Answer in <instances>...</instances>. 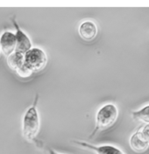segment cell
Here are the masks:
<instances>
[{"instance_id": "cell-5", "label": "cell", "mask_w": 149, "mask_h": 154, "mask_svg": "<svg viewBox=\"0 0 149 154\" xmlns=\"http://www.w3.org/2000/svg\"><path fill=\"white\" fill-rule=\"evenodd\" d=\"M12 24L14 27L16 28V53H20L22 54H25L27 51H29L32 48V43L29 37L20 28V26L16 22L15 19H12Z\"/></svg>"}, {"instance_id": "cell-12", "label": "cell", "mask_w": 149, "mask_h": 154, "mask_svg": "<svg viewBox=\"0 0 149 154\" xmlns=\"http://www.w3.org/2000/svg\"><path fill=\"white\" fill-rule=\"evenodd\" d=\"M0 51H1V49H0Z\"/></svg>"}, {"instance_id": "cell-1", "label": "cell", "mask_w": 149, "mask_h": 154, "mask_svg": "<svg viewBox=\"0 0 149 154\" xmlns=\"http://www.w3.org/2000/svg\"><path fill=\"white\" fill-rule=\"evenodd\" d=\"M38 99L39 98L37 96L33 104L26 111L23 116L22 133L24 137L28 141H33L37 137L40 131V116L37 109Z\"/></svg>"}, {"instance_id": "cell-11", "label": "cell", "mask_w": 149, "mask_h": 154, "mask_svg": "<svg viewBox=\"0 0 149 154\" xmlns=\"http://www.w3.org/2000/svg\"><path fill=\"white\" fill-rule=\"evenodd\" d=\"M48 153L49 154H60L58 153V152H54V151H53V150H48Z\"/></svg>"}, {"instance_id": "cell-7", "label": "cell", "mask_w": 149, "mask_h": 154, "mask_svg": "<svg viewBox=\"0 0 149 154\" xmlns=\"http://www.w3.org/2000/svg\"><path fill=\"white\" fill-rule=\"evenodd\" d=\"M73 143L79 145L81 147L91 150L96 154H125V152H123L118 147L110 145V144L94 145V144H89V143L83 142V141H73Z\"/></svg>"}, {"instance_id": "cell-6", "label": "cell", "mask_w": 149, "mask_h": 154, "mask_svg": "<svg viewBox=\"0 0 149 154\" xmlns=\"http://www.w3.org/2000/svg\"><path fill=\"white\" fill-rule=\"evenodd\" d=\"M8 65L21 77H27L31 75L24 64V54L14 52L10 56H8Z\"/></svg>"}, {"instance_id": "cell-8", "label": "cell", "mask_w": 149, "mask_h": 154, "mask_svg": "<svg viewBox=\"0 0 149 154\" xmlns=\"http://www.w3.org/2000/svg\"><path fill=\"white\" fill-rule=\"evenodd\" d=\"M0 49L2 53L10 56L15 52L16 49V37L15 34L11 32H5L0 37Z\"/></svg>"}, {"instance_id": "cell-9", "label": "cell", "mask_w": 149, "mask_h": 154, "mask_svg": "<svg viewBox=\"0 0 149 154\" xmlns=\"http://www.w3.org/2000/svg\"><path fill=\"white\" fill-rule=\"evenodd\" d=\"M79 34L82 39L90 41L96 38L98 34V27L92 21H84L80 25Z\"/></svg>"}, {"instance_id": "cell-2", "label": "cell", "mask_w": 149, "mask_h": 154, "mask_svg": "<svg viewBox=\"0 0 149 154\" xmlns=\"http://www.w3.org/2000/svg\"><path fill=\"white\" fill-rule=\"evenodd\" d=\"M119 116V110L117 106L113 103H107L101 107L96 115V127L91 136L101 131L110 128L114 125Z\"/></svg>"}, {"instance_id": "cell-10", "label": "cell", "mask_w": 149, "mask_h": 154, "mask_svg": "<svg viewBox=\"0 0 149 154\" xmlns=\"http://www.w3.org/2000/svg\"><path fill=\"white\" fill-rule=\"evenodd\" d=\"M132 116L134 120L141 121L143 123H149V105L145 106L139 110L133 111L132 113Z\"/></svg>"}, {"instance_id": "cell-3", "label": "cell", "mask_w": 149, "mask_h": 154, "mask_svg": "<svg viewBox=\"0 0 149 154\" xmlns=\"http://www.w3.org/2000/svg\"><path fill=\"white\" fill-rule=\"evenodd\" d=\"M48 57L46 53L40 48H31L24 54V64L31 73L40 72L46 67Z\"/></svg>"}, {"instance_id": "cell-4", "label": "cell", "mask_w": 149, "mask_h": 154, "mask_svg": "<svg viewBox=\"0 0 149 154\" xmlns=\"http://www.w3.org/2000/svg\"><path fill=\"white\" fill-rule=\"evenodd\" d=\"M131 148L136 152H143L149 147V123L141 125L130 137Z\"/></svg>"}]
</instances>
